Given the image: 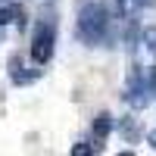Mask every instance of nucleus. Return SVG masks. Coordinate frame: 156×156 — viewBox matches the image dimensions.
<instances>
[{
    "mask_svg": "<svg viewBox=\"0 0 156 156\" xmlns=\"http://www.w3.org/2000/svg\"><path fill=\"white\" fill-rule=\"evenodd\" d=\"M109 131H112V115H109L106 109H103V112H97V119H94V134L103 140Z\"/></svg>",
    "mask_w": 156,
    "mask_h": 156,
    "instance_id": "5",
    "label": "nucleus"
},
{
    "mask_svg": "<svg viewBox=\"0 0 156 156\" xmlns=\"http://www.w3.org/2000/svg\"><path fill=\"white\" fill-rule=\"evenodd\" d=\"M144 47H147L150 53L156 56V25H150V28L144 31Z\"/></svg>",
    "mask_w": 156,
    "mask_h": 156,
    "instance_id": "8",
    "label": "nucleus"
},
{
    "mask_svg": "<svg viewBox=\"0 0 156 156\" xmlns=\"http://www.w3.org/2000/svg\"><path fill=\"white\" fill-rule=\"evenodd\" d=\"M53 28L50 25H37V31L31 37V59L37 62V66H44V62L53 59Z\"/></svg>",
    "mask_w": 156,
    "mask_h": 156,
    "instance_id": "2",
    "label": "nucleus"
},
{
    "mask_svg": "<svg viewBox=\"0 0 156 156\" xmlns=\"http://www.w3.org/2000/svg\"><path fill=\"white\" fill-rule=\"evenodd\" d=\"M119 134H122V140H128V144H134V140H137V122L131 119V115H125V119L119 122Z\"/></svg>",
    "mask_w": 156,
    "mask_h": 156,
    "instance_id": "6",
    "label": "nucleus"
},
{
    "mask_svg": "<svg viewBox=\"0 0 156 156\" xmlns=\"http://www.w3.org/2000/svg\"><path fill=\"white\" fill-rule=\"evenodd\" d=\"M19 66H22V59H19V56H12V59H9L12 84H31V81H37V78H41V72H37V69H34V72H22Z\"/></svg>",
    "mask_w": 156,
    "mask_h": 156,
    "instance_id": "4",
    "label": "nucleus"
},
{
    "mask_svg": "<svg viewBox=\"0 0 156 156\" xmlns=\"http://www.w3.org/2000/svg\"><path fill=\"white\" fill-rule=\"evenodd\" d=\"M147 87H150V97H156V66L147 72Z\"/></svg>",
    "mask_w": 156,
    "mask_h": 156,
    "instance_id": "10",
    "label": "nucleus"
},
{
    "mask_svg": "<svg viewBox=\"0 0 156 156\" xmlns=\"http://www.w3.org/2000/svg\"><path fill=\"white\" fill-rule=\"evenodd\" d=\"M150 147H156V128L150 131Z\"/></svg>",
    "mask_w": 156,
    "mask_h": 156,
    "instance_id": "11",
    "label": "nucleus"
},
{
    "mask_svg": "<svg viewBox=\"0 0 156 156\" xmlns=\"http://www.w3.org/2000/svg\"><path fill=\"white\" fill-rule=\"evenodd\" d=\"M119 156H134V150H122V153H119Z\"/></svg>",
    "mask_w": 156,
    "mask_h": 156,
    "instance_id": "13",
    "label": "nucleus"
},
{
    "mask_svg": "<svg viewBox=\"0 0 156 156\" xmlns=\"http://www.w3.org/2000/svg\"><path fill=\"white\" fill-rule=\"evenodd\" d=\"M134 3H137V6H150L153 0H134Z\"/></svg>",
    "mask_w": 156,
    "mask_h": 156,
    "instance_id": "12",
    "label": "nucleus"
},
{
    "mask_svg": "<svg viewBox=\"0 0 156 156\" xmlns=\"http://www.w3.org/2000/svg\"><path fill=\"white\" fill-rule=\"evenodd\" d=\"M72 156H94V147H90L87 140H78V144L72 147Z\"/></svg>",
    "mask_w": 156,
    "mask_h": 156,
    "instance_id": "9",
    "label": "nucleus"
},
{
    "mask_svg": "<svg viewBox=\"0 0 156 156\" xmlns=\"http://www.w3.org/2000/svg\"><path fill=\"white\" fill-rule=\"evenodd\" d=\"M0 41H3V28H0Z\"/></svg>",
    "mask_w": 156,
    "mask_h": 156,
    "instance_id": "14",
    "label": "nucleus"
},
{
    "mask_svg": "<svg viewBox=\"0 0 156 156\" xmlns=\"http://www.w3.org/2000/svg\"><path fill=\"white\" fill-rule=\"evenodd\" d=\"M12 19H19V25H25V19H22V9H19V6H0V28H6V25H9Z\"/></svg>",
    "mask_w": 156,
    "mask_h": 156,
    "instance_id": "7",
    "label": "nucleus"
},
{
    "mask_svg": "<svg viewBox=\"0 0 156 156\" xmlns=\"http://www.w3.org/2000/svg\"><path fill=\"white\" fill-rule=\"evenodd\" d=\"M75 31L81 37L84 44L97 47L106 41L109 34V9L106 3H100V0H84L81 9H78V22H75Z\"/></svg>",
    "mask_w": 156,
    "mask_h": 156,
    "instance_id": "1",
    "label": "nucleus"
},
{
    "mask_svg": "<svg viewBox=\"0 0 156 156\" xmlns=\"http://www.w3.org/2000/svg\"><path fill=\"white\" fill-rule=\"evenodd\" d=\"M125 103L128 106H134V109H144L147 103H150V87H147V78H140V72H131L128 75V81H125Z\"/></svg>",
    "mask_w": 156,
    "mask_h": 156,
    "instance_id": "3",
    "label": "nucleus"
}]
</instances>
